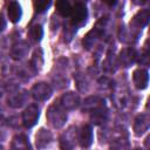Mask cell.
Wrapping results in <instances>:
<instances>
[{
  "label": "cell",
  "mask_w": 150,
  "mask_h": 150,
  "mask_svg": "<svg viewBox=\"0 0 150 150\" xmlns=\"http://www.w3.org/2000/svg\"><path fill=\"white\" fill-rule=\"evenodd\" d=\"M39 120V107L36 104H29L22 112V123L26 128H32Z\"/></svg>",
  "instance_id": "obj_1"
},
{
  "label": "cell",
  "mask_w": 150,
  "mask_h": 150,
  "mask_svg": "<svg viewBox=\"0 0 150 150\" xmlns=\"http://www.w3.org/2000/svg\"><path fill=\"white\" fill-rule=\"evenodd\" d=\"M71 23L73 25H79L83 22L88 15L87 7L83 2H75V5L71 7Z\"/></svg>",
  "instance_id": "obj_2"
},
{
  "label": "cell",
  "mask_w": 150,
  "mask_h": 150,
  "mask_svg": "<svg viewBox=\"0 0 150 150\" xmlns=\"http://www.w3.org/2000/svg\"><path fill=\"white\" fill-rule=\"evenodd\" d=\"M30 93H32V96L35 100H38V101H45V100H47V98L50 97L52 89H50V87L47 83L40 82V83H36V84L33 86Z\"/></svg>",
  "instance_id": "obj_3"
},
{
  "label": "cell",
  "mask_w": 150,
  "mask_h": 150,
  "mask_svg": "<svg viewBox=\"0 0 150 150\" xmlns=\"http://www.w3.org/2000/svg\"><path fill=\"white\" fill-rule=\"evenodd\" d=\"M47 116H48V118L50 120L52 124H53L54 127H57V128L61 127V125H63V123H64L66 120H67L66 112L62 111L59 107H50V109H49L48 112H47Z\"/></svg>",
  "instance_id": "obj_4"
},
{
  "label": "cell",
  "mask_w": 150,
  "mask_h": 150,
  "mask_svg": "<svg viewBox=\"0 0 150 150\" xmlns=\"http://www.w3.org/2000/svg\"><path fill=\"white\" fill-rule=\"evenodd\" d=\"M134 83L138 89H144L149 82V75L145 69H136L134 71Z\"/></svg>",
  "instance_id": "obj_5"
},
{
  "label": "cell",
  "mask_w": 150,
  "mask_h": 150,
  "mask_svg": "<svg viewBox=\"0 0 150 150\" xmlns=\"http://www.w3.org/2000/svg\"><path fill=\"white\" fill-rule=\"evenodd\" d=\"M7 13H8V18L12 22L16 23L20 21L21 15H22V11H21V6L16 2V1H12L9 2L8 7H7Z\"/></svg>",
  "instance_id": "obj_6"
},
{
  "label": "cell",
  "mask_w": 150,
  "mask_h": 150,
  "mask_svg": "<svg viewBox=\"0 0 150 150\" xmlns=\"http://www.w3.org/2000/svg\"><path fill=\"white\" fill-rule=\"evenodd\" d=\"M93 142V129L90 125H84L80 132V144L82 148H88L90 146Z\"/></svg>",
  "instance_id": "obj_7"
},
{
  "label": "cell",
  "mask_w": 150,
  "mask_h": 150,
  "mask_svg": "<svg viewBox=\"0 0 150 150\" xmlns=\"http://www.w3.org/2000/svg\"><path fill=\"white\" fill-rule=\"evenodd\" d=\"M79 104V97L74 93H68L62 97V105L67 109H74Z\"/></svg>",
  "instance_id": "obj_8"
},
{
  "label": "cell",
  "mask_w": 150,
  "mask_h": 150,
  "mask_svg": "<svg viewBox=\"0 0 150 150\" xmlns=\"http://www.w3.org/2000/svg\"><path fill=\"white\" fill-rule=\"evenodd\" d=\"M55 7L59 14L62 16H68L71 13V5L69 4L68 0H56Z\"/></svg>",
  "instance_id": "obj_9"
},
{
  "label": "cell",
  "mask_w": 150,
  "mask_h": 150,
  "mask_svg": "<svg viewBox=\"0 0 150 150\" xmlns=\"http://www.w3.org/2000/svg\"><path fill=\"white\" fill-rule=\"evenodd\" d=\"M12 148L13 149H28V148H30V145H29L28 138L25 135H16L13 138Z\"/></svg>",
  "instance_id": "obj_10"
},
{
  "label": "cell",
  "mask_w": 150,
  "mask_h": 150,
  "mask_svg": "<svg viewBox=\"0 0 150 150\" xmlns=\"http://www.w3.org/2000/svg\"><path fill=\"white\" fill-rule=\"evenodd\" d=\"M29 36L32 38V40L34 41H40L43 36V28L41 25H34L29 28Z\"/></svg>",
  "instance_id": "obj_11"
},
{
  "label": "cell",
  "mask_w": 150,
  "mask_h": 150,
  "mask_svg": "<svg viewBox=\"0 0 150 150\" xmlns=\"http://www.w3.org/2000/svg\"><path fill=\"white\" fill-rule=\"evenodd\" d=\"M132 54H135V50H131V49H124V50L121 53L120 61H121L122 64H124V67H128L130 63L134 62L135 56H131V57H130V55H132Z\"/></svg>",
  "instance_id": "obj_12"
},
{
  "label": "cell",
  "mask_w": 150,
  "mask_h": 150,
  "mask_svg": "<svg viewBox=\"0 0 150 150\" xmlns=\"http://www.w3.org/2000/svg\"><path fill=\"white\" fill-rule=\"evenodd\" d=\"M52 4V0H34V8L38 13L46 12Z\"/></svg>",
  "instance_id": "obj_13"
},
{
  "label": "cell",
  "mask_w": 150,
  "mask_h": 150,
  "mask_svg": "<svg viewBox=\"0 0 150 150\" xmlns=\"http://www.w3.org/2000/svg\"><path fill=\"white\" fill-rule=\"evenodd\" d=\"M6 28V21L5 19L2 18V15H0V33Z\"/></svg>",
  "instance_id": "obj_14"
},
{
  "label": "cell",
  "mask_w": 150,
  "mask_h": 150,
  "mask_svg": "<svg viewBox=\"0 0 150 150\" xmlns=\"http://www.w3.org/2000/svg\"><path fill=\"white\" fill-rule=\"evenodd\" d=\"M105 5H108V6H114L116 2H117V0H102Z\"/></svg>",
  "instance_id": "obj_15"
},
{
  "label": "cell",
  "mask_w": 150,
  "mask_h": 150,
  "mask_svg": "<svg viewBox=\"0 0 150 150\" xmlns=\"http://www.w3.org/2000/svg\"><path fill=\"white\" fill-rule=\"evenodd\" d=\"M132 1H134L136 5H144L148 0H132Z\"/></svg>",
  "instance_id": "obj_16"
},
{
  "label": "cell",
  "mask_w": 150,
  "mask_h": 150,
  "mask_svg": "<svg viewBox=\"0 0 150 150\" xmlns=\"http://www.w3.org/2000/svg\"><path fill=\"white\" fill-rule=\"evenodd\" d=\"M2 95V88H1V86H0V96Z\"/></svg>",
  "instance_id": "obj_17"
},
{
  "label": "cell",
  "mask_w": 150,
  "mask_h": 150,
  "mask_svg": "<svg viewBox=\"0 0 150 150\" xmlns=\"http://www.w3.org/2000/svg\"><path fill=\"white\" fill-rule=\"evenodd\" d=\"M0 149H2V145H0Z\"/></svg>",
  "instance_id": "obj_18"
}]
</instances>
